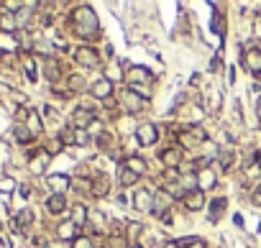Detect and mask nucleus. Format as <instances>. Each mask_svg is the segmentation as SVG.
Here are the masks:
<instances>
[{"mask_svg":"<svg viewBox=\"0 0 261 248\" xmlns=\"http://www.w3.org/2000/svg\"><path fill=\"white\" fill-rule=\"evenodd\" d=\"M108 189H110L108 177H102V174L92 177V194H95V197H105V194H108Z\"/></svg>","mask_w":261,"mask_h":248,"instance_id":"obj_25","label":"nucleus"},{"mask_svg":"<svg viewBox=\"0 0 261 248\" xmlns=\"http://www.w3.org/2000/svg\"><path fill=\"white\" fill-rule=\"evenodd\" d=\"M123 167H126V169H131L133 174H138V177H141V174L146 172V161H143L141 156H128V159L123 161Z\"/></svg>","mask_w":261,"mask_h":248,"instance_id":"obj_24","label":"nucleus"},{"mask_svg":"<svg viewBox=\"0 0 261 248\" xmlns=\"http://www.w3.org/2000/svg\"><path fill=\"white\" fill-rule=\"evenodd\" d=\"M182 202H184V208H187L190 213H197V210L205 208L207 200H205V192H202V189H192V192H184Z\"/></svg>","mask_w":261,"mask_h":248,"instance_id":"obj_9","label":"nucleus"},{"mask_svg":"<svg viewBox=\"0 0 261 248\" xmlns=\"http://www.w3.org/2000/svg\"><path fill=\"white\" fill-rule=\"evenodd\" d=\"M256 115H258V118H261V97H258V100H256Z\"/></svg>","mask_w":261,"mask_h":248,"instance_id":"obj_43","label":"nucleus"},{"mask_svg":"<svg viewBox=\"0 0 261 248\" xmlns=\"http://www.w3.org/2000/svg\"><path fill=\"white\" fill-rule=\"evenodd\" d=\"M258 161H261V151H258Z\"/></svg>","mask_w":261,"mask_h":248,"instance_id":"obj_47","label":"nucleus"},{"mask_svg":"<svg viewBox=\"0 0 261 248\" xmlns=\"http://www.w3.org/2000/svg\"><path fill=\"white\" fill-rule=\"evenodd\" d=\"M87 215H90V210L85 208V205H80V202H77V205L72 208V218H69V220L80 228V225H85V223H87Z\"/></svg>","mask_w":261,"mask_h":248,"instance_id":"obj_23","label":"nucleus"},{"mask_svg":"<svg viewBox=\"0 0 261 248\" xmlns=\"http://www.w3.org/2000/svg\"><path fill=\"white\" fill-rule=\"evenodd\" d=\"M62 148H64V143H62V141H59V136H57V138H51V141L46 143V148H44V151H46L49 156H54V154H59Z\"/></svg>","mask_w":261,"mask_h":248,"instance_id":"obj_31","label":"nucleus"},{"mask_svg":"<svg viewBox=\"0 0 261 248\" xmlns=\"http://www.w3.org/2000/svg\"><path fill=\"white\" fill-rule=\"evenodd\" d=\"M13 136H16V141L21 143V146H28V143H33L36 138H33V133L23 126V123H16L13 126Z\"/></svg>","mask_w":261,"mask_h":248,"instance_id":"obj_20","label":"nucleus"},{"mask_svg":"<svg viewBox=\"0 0 261 248\" xmlns=\"http://www.w3.org/2000/svg\"><path fill=\"white\" fill-rule=\"evenodd\" d=\"M131 248H141V245H131Z\"/></svg>","mask_w":261,"mask_h":248,"instance_id":"obj_46","label":"nucleus"},{"mask_svg":"<svg viewBox=\"0 0 261 248\" xmlns=\"http://www.w3.org/2000/svg\"><path fill=\"white\" fill-rule=\"evenodd\" d=\"M121 103L126 105V110H128L131 115L141 113V108L146 105V100H143L138 92H133V90H126V92H121Z\"/></svg>","mask_w":261,"mask_h":248,"instance_id":"obj_11","label":"nucleus"},{"mask_svg":"<svg viewBox=\"0 0 261 248\" xmlns=\"http://www.w3.org/2000/svg\"><path fill=\"white\" fill-rule=\"evenodd\" d=\"M23 69H26V77L33 82V79H36V64H33V59H31V57H26V62H23Z\"/></svg>","mask_w":261,"mask_h":248,"instance_id":"obj_34","label":"nucleus"},{"mask_svg":"<svg viewBox=\"0 0 261 248\" xmlns=\"http://www.w3.org/2000/svg\"><path fill=\"white\" fill-rule=\"evenodd\" d=\"M116 103H118L116 97H108V100H102V105H105V108H116Z\"/></svg>","mask_w":261,"mask_h":248,"instance_id":"obj_40","label":"nucleus"},{"mask_svg":"<svg viewBox=\"0 0 261 248\" xmlns=\"http://www.w3.org/2000/svg\"><path fill=\"white\" fill-rule=\"evenodd\" d=\"M220 164H223V169H228L231 164H233V154H231V151H226V154L220 156Z\"/></svg>","mask_w":261,"mask_h":248,"instance_id":"obj_38","label":"nucleus"},{"mask_svg":"<svg viewBox=\"0 0 261 248\" xmlns=\"http://www.w3.org/2000/svg\"><path fill=\"white\" fill-rule=\"evenodd\" d=\"M226 208H228V200H226V197H215V200L210 202V220L215 223V220H218V215H220L223 210H226Z\"/></svg>","mask_w":261,"mask_h":248,"instance_id":"obj_27","label":"nucleus"},{"mask_svg":"<svg viewBox=\"0 0 261 248\" xmlns=\"http://www.w3.org/2000/svg\"><path fill=\"white\" fill-rule=\"evenodd\" d=\"M182 159H184V151L179 146H172V148H164L159 154V161L164 164V169H179L182 167Z\"/></svg>","mask_w":261,"mask_h":248,"instance_id":"obj_7","label":"nucleus"},{"mask_svg":"<svg viewBox=\"0 0 261 248\" xmlns=\"http://www.w3.org/2000/svg\"><path fill=\"white\" fill-rule=\"evenodd\" d=\"M108 243H110V248H128L126 235H118V233H116V235H110V240H108Z\"/></svg>","mask_w":261,"mask_h":248,"instance_id":"obj_32","label":"nucleus"},{"mask_svg":"<svg viewBox=\"0 0 261 248\" xmlns=\"http://www.w3.org/2000/svg\"><path fill=\"white\" fill-rule=\"evenodd\" d=\"M13 189H16L13 179H0V192H13Z\"/></svg>","mask_w":261,"mask_h":248,"instance_id":"obj_37","label":"nucleus"},{"mask_svg":"<svg viewBox=\"0 0 261 248\" xmlns=\"http://www.w3.org/2000/svg\"><path fill=\"white\" fill-rule=\"evenodd\" d=\"M44 74H46L49 82H57V79L62 77V64H59L57 57H46V59H44Z\"/></svg>","mask_w":261,"mask_h":248,"instance_id":"obj_15","label":"nucleus"},{"mask_svg":"<svg viewBox=\"0 0 261 248\" xmlns=\"http://www.w3.org/2000/svg\"><path fill=\"white\" fill-rule=\"evenodd\" d=\"M49 154L41 148V151H28V172L31 174H36V177H39V174H44L46 172V167H49Z\"/></svg>","mask_w":261,"mask_h":248,"instance_id":"obj_4","label":"nucleus"},{"mask_svg":"<svg viewBox=\"0 0 261 248\" xmlns=\"http://www.w3.org/2000/svg\"><path fill=\"white\" fill-rule=\"evenodd\" d=\"M215 184H218V179H215V172H213L210 167H202V169L197 172V189L207 192V189H213Z\"/></svg>","mask_w":261,"mask_h":248,"instance_id":"obj_12","label":"nucleus"},{"mask_svg":"<svg viewBox=\"0 0 261 248\" xmlns=\"http://www.w3.org/2000/svg\"><path fill=\"white\" fill-rule=\"evenodd\" d=\"M72 26L80 38H97L100 36V21L92 13V8H87V6H80L72 13Z\"/></svg>","mask_w":261,"mask_h":248,"instance_id":"obj_1","label":"nucleus"},{"mask_svg":"<svg viewBox=\"0 0 261 248\" xmlns=\"http://www.w3.org/2000/svg\"><path fill=\"white\" fill-rule=\"evenodd\" d=\"M18 192H21L23 197H28V194H31V187H28V184H21V187H18Z\"/></svg>","mask_w":261,"mask_h":248,"instance_id":"obj_39","label":"nucleus"},{"mask_svg":"<svg viewBox=\"0 0 261 248\" xmlns=\"http://www.w3.org/2000/svg\"><path fill=\"white\" fill-rule=\"evenodd\" d=\"M136 141H138V146H154L159 141V128L154 123H141L136 128Z\"/></svg>","mask_w":261,"mask_h":248,"instance_id":"obj_3","label":"nucleus"},{"mask_svg":"<svg viewBox=\"0 0 261 248\" xmlns=\"http://www.w3.org/2000/svg\"><path fill=\"white\" fill-rule=\"evenodd\" d=\"M210 69H213V72H218V69H220V59H218V57L210 62Z\"/></svg>","mask_w":261,"mask_h":248,"instance_id":"obj_41","label":"nucleus"},{"mask_svg":"<svg viewBox=\"0 0 261 248\" xmlns=\"http://www.w3.org/2000/svg\"><path fill=\"white\" fill-rule=\"evenodd\" d=\"M74 143H77V146H87V143H90V133H87V131H77Z\"/></svg>","mask_w":261,"mask_h":248,"instance_id":"obj_36","label":"nucleus"},{"mask_svg":"<svg viewBox=\"0 0 261 248\" xmlns=\"http://www.w3.org/2000/svg\"><path fill=\"white\" fill-rule=\"evenodd\" d=\"M243 64H246L256 77H261V52H258V49H251V52L243 57Z\"/></svg>","mask_w":261,"mask_h":248,"instance_id":"obj_19","label":"nucleus"},{"mask_svg":"<svg viewBox=\"0 0 261 248\" xmlns=\"http://www.w3.org/2000/svg\"><path fill=\"white\" fill-rule=\"evenodd\" d=\"M95 143H97L100 148H110V143H113V136H110V133H100V136L95 138Z\"/></svg>","mask_w":261,"mask_h":248,"instance_id":"obj_35","label":"nucleus"},{"mask_svg":"<svg viewBox=\"0 0 261 248\" xmlns=\"http://www.w3.org/2000/svg\"><path fill=\"white\" fill-rule=\"evenodd\" d=\"M16 31H18V18H16V13L3 11V13H0V33H16Z\"/></svg>","mask_w":261,"mask_h":248,"instance_id":"obj_18","label":"nucleus"},{"mask_svg":"<svg viewBox=\"0 0 261 248\" xmlns=\"http://www.w3.org/2000/svg\"><path fill=\"white\" fill-rule=\"evenodd\" d=\"M72 248H95V243H92L87 235H80V238L72 240Z\"/></svg>","mask_w":261,"mask_h":248,"instance_id":"obj_33","label":"nucleus"},{"mask_svg":"<svg viewBox=\"0 0 261 248\" xmlns=\"http://www.w3.org/2000/svg\"><path fill=\"white\" fill-rule=\"evenodd\" d=\"M26 128L33 133V138H39V136H41V131H44V123H41V118H39V113H36V110H31V113H28Z\"/></svg>","mask_w":261,"mask_h":248,"instance_id":"obj_21","label":"nucleus"},{"mask_svg":"<svg viewBox=\"0 0 261 248\" xmlns=\"http://www.w3.org/2000/svg\"><path fill=\"white\" fill-rule=\"evenodd\" d=\"M162 220H164V225H172V215L167 213V215H162Z\"/></svg>","mask_w":261,"mask_h":248,"instance_id":"obj_42","label":"nucleus"},{"mask_svg":"<svg viewBox=\"0 0 261 248\" xmlns=\"http://www.w3.org/2000/svg\"><path fill=\"white\" fill-rule=\"evenodd\" d=\"M74 138H77V128H72V126H67V128H62V133H59V141L67 146V143H74Z\"/></svg>","mask_w":261,"mask_h":248,"instance_id":"obj_30","label":"nucleus"},{"mask_svg":"<svg viewBox=\"0 0 261 248\" xmlns=\"http://www.w3.org/2000/svg\"><path fill=\"white\" fill-rule=\"evenodd\" d=\"M118 182H121V187H133V184L138 182V174H133L131 169H126L123 164H121V169H118Z\"/></svg>","mask_w":261,"mask_h":248,"instance_id":"obj_26","label":"nucleus"},{"mask_svg":"<svg viewBox=\"0 0 261 248\" xmlns=\"http://www.w3.org/2000/svg\"><path fill=\"white\" fill-rule=\"evenodd\" d=\"M258 197H261V184H258Z\"/></svg>","mask_w":261,"mask_h":248,"instance_id":"obj_45","label":"nucleus"},{"mask_svg":"<svg viewBox=\"0 0 261 248\" xmlns=\"http://www.w3.org/2000/svg\"><path fill=\"white\" fill-rule=\"evenodd\" d=\"M95 120H97V118H95V113H92L90 108H82V105H80L77 110L72 113V128H77V131H87Z\"/></svg>","mask_w":261,"mask_h":248,"instance_id":"obj_5","label":"nucleus"},{"mask_svg":"<svg viewBox=\"0 0 261 248\" xmlns=\"http://www.w3.org/2000/svg\"><path fill=\"white\" fill-rule=\"evenodd\" d=\"M172 194L169 192H164V189H159V192H154V205H151V213L154 215H167L169 213V208H172Z\"/></svg>","mask_w":261,"mask_h":248,"instance_id":"obj_10","label":"nucleus"},{"mask_svg":"<svg viewBox=\"0 0 261 248\" xmlns=\"http://www.w3.org/2000/svg\"><path fill=\"white\" fill-rule=\"evenodd\" d=\"M31 223H33V213H31V210H21V213L16 215V220H13V228L21 230V233H26Z\"/></svg>","mask_w":261,"mask_h":248,"instance_id":"obj_22","label":"nucleus"},{"mask_svg":"<svg viewBox=\"0 0 261 248\" xmlns=\"http://www.w3.org/2000/svg\"><path fill=\"white\" fill-rule=\"evenodd\" d=\"M177 248H205V243H202L200 238L190 235V238H179V240H177Z\"/></svg>","mask_w":261,"mask_h":248,"instance_id":"obj_28","label":"nucleus"},{"mask_svg":"<svg viewBox=\"0 0 261 248\" xmlns=\"http://www.w3.org/2000/svg\"><path fill=\"white\" fill-rule=\"evenodd\" d=\"M128 82H131V90H138L141 85L143 87H148V85H151V82H154V74L151 72H148L146 67H126V74H123Z\"/></svg>","mask_w":261,"mask_h":248,"instance_id":"obj_2","label":"nucleus"},{"mask_svg":"<svg viewBox=\"0 0 261 248\" xmlns=\"http://www.w3.org/2000/svg\"><path fill=\"white\" fill-rule=\"evenodd\" d=\"M49 187H51V194H64L72 187V179L67 174H51L49 177Z\"/></svg>","mask_w":261,"mask_h":248,"instance_id":"obj_13","label":"nucleus"},{"mask_svg":"<svg viewBox=\"0 0 261 248\" xmlns=\"http://www.w3.org/2000/svg\"><path fill=\"white\" fill-rule=\"evenodd\" d=\"M90 95H92L95 100L113 97V79H110V77H100L97 82H92V85H90Z\"/></svg>","mask_w":261,"mask_h":248,"instance_id":"obj_8","label":"nucleus"},{"mask_svg":"<svg viewBox=\"0 0 261 248\" xmlns=\"http://www.w3.org/2000/svg\"><path fill=\"white\" fill-rule=\"evenodd\" d=\"M256 36H261V21H256Z\"/></svg>","mask_w":261,"mask_h":248,"instance_id":"obj_44","label":"nucleus"},{"mask_svg":"<svg viewBox=\"0 0 261 248\" xmlns=\"http://www.w3.org/2000/svg\"><path fill=\"white\" fill-rule=\"evenodd\" d=\"M57 238L59 240H74V238H80V233H77V225H74L72 220H64V223H59V228H57Z\"/></svg>","mask_w":261,"mask_h":248,"instance_id":"obj_14","label":"nucleus"},{"mask_svg":"<svg viewBox=\"0 0 261 248\" xmlns=\"http://www.w3.org/2000/svg\"><path fill=\"white\" fill-rule=\"evenodd\" d=\"M69 92H82L85 90V79H82V74H69Z\"/></svg>","mask_w":261,"mask_h":248,"instance_id":"obj_29","label":"nucleus"},{"mask_svg":"<svg viewBox=\"0 0 261 248\" xmlns=\"http://www.w3.org/2000/svg\"><path fill=\"white\" fill-rule=\"evenodd\" d=\"M74 62H77L80 67L95 69V67H100V54L92 46H80L77 52H74Z\"/></svg>","mask_w":261,"mask_h":248,"instance_id":"obj_6","label":"nucleus"},{"mask_svg":"<svg viewBox=\"0 0 261 248\" xmlns=\"http://www.w3.org/2000/svg\"><path fill=\"white\" fill-rule=\"evenodd\" d=\"M151 205H154V194L148 189H141V192L133 194V208L136 210H151Z\"/></svg>","mask_w":261,"mask_h":248,"instance_id":"obj_17","label":"nucleus"},{"mask_svg":"<svg viewBox=\"0 0 261 248\" xmlns=\"http://www.w3.org/2000/svg\"><path fill=\"white\" fill-rule=\"evenodd\" d=\"M46 210L51 215H62L67 210V197L64 194H49L46 197Z\"/></svg>","mask_w":261,"mask_h":248,"instance_id":"obj_16","label":"nucleus"}]
</instances>
